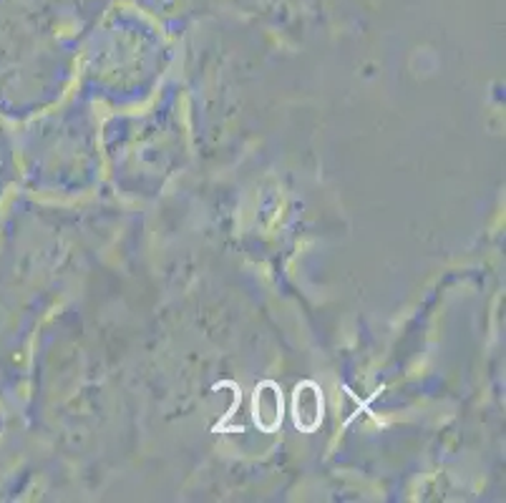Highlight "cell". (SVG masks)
<instances>
[{
  "label": "cell",
  "mask_w": 506,
  "mask_h": 503,
  "mask_svg": "<svg viewBox=\"0 0 506 503\" xmlns=\"http://www.w3.org/2000/svg\"><path fill=\"white\" fill-rule=\"evenodd\" d=\"M320 415H323V398L315 393L313 383H305L303 387H297V396H295V421L300 428L313 431L318 425Z\"/></svg>",
  "instance_id": "6da1fadb"
},
{
  "label": "cell",
  "mask_w": 506,
  "mask_h": 503,
  "mask_svg": "<svg viewBox=\"0 0 506 503\" xmlns=\"http://www.w3.org/2000/svg\"><path fill=\"white\" fill-rule=\"evenodd\" d=\"M255 418H258V423L262 425V428H267V431H272L275 425H277V421H280V415H283V400H280V396L275 393V398H272V403H267V396H265V387H259L258 390V398H255Z\"/></svg>",
  "instance_id": "7a4b0ae2"
}]
</instances>
